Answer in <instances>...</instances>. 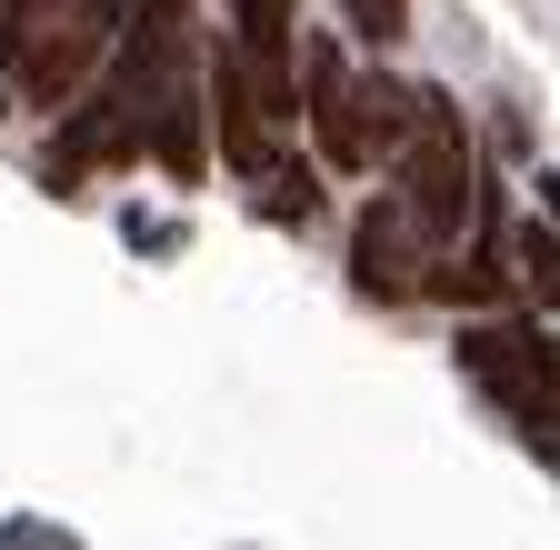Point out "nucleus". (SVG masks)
<instances>
[{"label": "nucleus", "mask_w": 560, "mask_h": 550, "mask_svg": "<svg viewBox=\"0 0 560 550\" xmlns=\"http://www.w3.org/2000/svg\"><path fill=\"white\" fill-rule=\"evenodd\" d=\"M390 200L410 211V231L431 241V250L460 241L470 200H480V180H470V130H460V110H451L441 91H420V120H410V141H400V161H390Z\"/></svg>", "instance_id": "obj_2"}, {"label": "nucleus", "mask_w": 560, "mask_h": 550, "mask_svg": "<svg viewBox=\"0 0 560 550\" xmlns=\"http://www.w3.org/2000/svg\"><path fill=\"white\" fill-rule=\"evenodd\" d=\"M460 371L511 410V431L560 470V340H540L530 320H470L460 330Z\"/></svg>", "instance_id": "obj_1"}, {"label": "nucleus", "mask_w": 560, "mask_h": 550, "mask_svg": "<svg viewBox=\"0 0 560 550\" xmlns=\"http://www.w3.org/2000/svg\"><path fill=\"white\" fill-rule=\"evenodd\" d=\"M260 211H270V221H320V180H311L301 161H280V171L260 180Z\"/></svg>", "instance_id": "obj_11"}, {"label": "nucleus", "mask_w": 560, "mask_h": 550, "mask_svg": "<svg viewBox=\"0 0 560 550\" xmlns=\"http://www.w3.org/2000/svg\"><path fill=\"white\" fill-rule=\"evenodd\" d=\"M301 110H311V141L330 171H371V130H361V71L340 60V40L301 50Z\"/></svg>", "instance_id": "obj_5"}, {"label": "nucleus", "mask_w": 560, "mask_h": 550, "mask_svg": "<svg viewBox=\"0 0 560 550\" xmlns=\"http://www.w3.org/2000/svg\"><path fill=\"white\" fill-rule=\"evenodd\" d=\"M420 250H431V241H420L410 211L381 190L371 211L350 221V281H361V301H410V291H431V281H420Z\"/></svg>", "instance_id": "obj_6"}, {"label": "nucleus", "mask_w": 560, "mask_h": 550, "mask_svg": "<svg viewBox=\"0 0 560 550\" xmlns=\"http://www.w3.org/2000/svg\"><path fill=\"white\" fill-rule=\"evenodd\" d=\"M140 151H151V120H140L120 91H91V101L60 110V141H50L40 180H50V190H81L91 171H120V161H140Z\"/></svg>", "instance_id": "obj_4"}, {"label": "nucleus", "mask_w": 560, "mask_h": 550, "mask_svg": "<svg viewBox=\"0 0 560 550\" xmlns=\"http://www.w3.org/2000/svg\"><path fill=\"white\" fill-rule=\"evenodd\" d=\"M210 130H221V161L260 190L270 171H280V151H270V110H260V91H250V71H241V50H210Z\"/></svg>", "instance_id": "obj_7"}, {"label": "nucleus", "mask_w": 560, "mask_h": 550, "mask_svg": "<svg viewBox=\"0 0 560 550\" xmlns=\"http://www.w3.org/2000/svg\"><path fill=\"white\" fill-rule=\"evenodd\" d=\"M340 21L361 31L371 50H390V40H410V0H340Z\"/></svg>", "instance_id": "obj_12"}, {"label": "nucleus", "mask_w": 560, "mask_h": 550, "mask_svg": "<svg viewBox=\"0 0 560 550\" xmlns=\"http://www.w3.org/2000/svg\"><path fill=\"white\" fill-rule=\"evenodd\" d=\"M140 21V0H81L31 60H21V91L31 110H70V101H91V71L101 60H120V31Z\"/></svg>", "instance_id": "obj_3"}, {"label": "nucleus", "mask_w": 560, "mask_h": 550, "mask_svg": "<svg viewBox=\"0 0 560 550\" xmlns=\"http://www.w3.org/2000/svg\"><path fill=\"white\" fill-rule=\"evenodd\" d=\"M200 120H210V91H190V81H171V91H161V110H151V161H161L180 190H190V180H200V161H210V151H200Z\"/></svg>", "instance_id": "obj_8"}, {"label": "nucleus", "mask_w": 560, "mask_h": 550, "mask_svg": "<svg viewBox=\"0 0 560 550\" xmlns=\"http://www.w3.org/2000/svg\"><path fill=\"white\" fill-rule=\"evenodd\" d=\"M70 11H81V0H0V60L21 71V60H31V50H40Z\"/></svg>", "instance_id": "obj_10"}, {"label": "nucleus", "mask_w": 560, "mask_h": 550, "mask_svg": "<svg viewBox=\"0 0 560 550\" xmlns=\"http://www.w3.org/2000/svg\"><path fill=\"white\" fill-rule=\"evenodd\" d=\"M530 190H540V221H550V231H560V171H540V180H530Z\"/></svg>", "instance_id": "obj_14"}, {"label": "nucleus", "mask_w": 560, "mask_h": 550, "mask_svg": "<svg viewBox=\"0 0 560 550\" xmlns=\"http://www.w3.org/2000/svg\"><path fill=\"white\" fill-rule=\"evenodd\" d=\"M231 11H291V0H231Z\"/></svg>", "instance_id": "obj_15"}, {"label": "nucleus", "mask_w": 560, "mask_h": 550, "mask_svg": "<svg viewBox=\"0 0 560 550\" xmlns=\"http://www.w3.org/2000/svg\"><path fill=\"white\" fill-rule=\"evenodd\" d=\"M511 281H521L540 311H560V231H550V221H521V231H511Z\"/></svg>", "instance_id": "obj_9"}, {"label": "nucleus", "mask_w": 560, "mask_h": 550, "mask_svg": "<svg viewBox=\"0 0 560 550\" xmlns=\"http://www.w3.org/2000/svg\"><path fill=\"white\" fill-rule=\"evenodd\" d=\"M0 550H81V540L50 530V520H0Z\"/></svg>", "instance_id": "obj_13"}]
</instances>
